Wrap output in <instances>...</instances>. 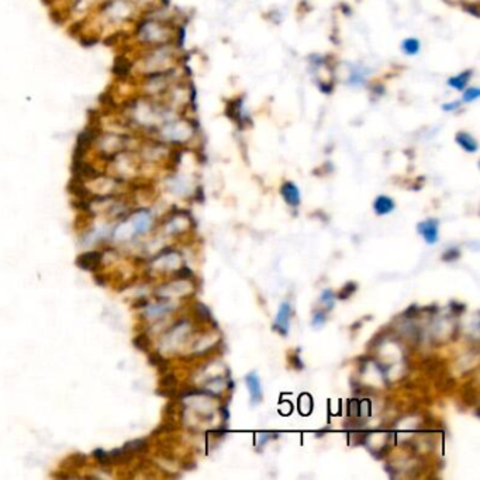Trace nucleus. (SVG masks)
<instances>
[{"label":"nucleus","instance_id":"nucleus-20","mask_svg":"<svg viewBox=\"0 0 480 480\" xmlns=\"http://www.w3.org/2000/svg\"><path fill=\"white\" fill-rule=\"evenodd\" d=\"M321 301L328 305V309H331L334 305V293L331 290H324L321 295Z\"/></svg>","mask_w":480,"mask_h":480},{"label":"nucleus","instance_id":"nucleus-16","mask_svg":"<svg viewBox=\"0 0 480 480\" xmlns=\"http://www.w3.org/2000/svg\"><path fill=\"white\" fill-rule=\"evenodd\" d=\"M355 292H356V284L352 283V282H349V283L345 286L344 289L341 290V293H339L338 297L341 299V300H347V299H349L351 296L354 295Z\"/></svg>","mask_w":480,"mask_h":480},{"label":"nucleus","instance_id":"nucleus-11","mask_svg":"<svg viewBox=\"0 0 480 480\" xmlns=\"http://www.w3.org/2000/svg\"><path fill=\"white\" fill-rule=\"evenodd\" d=\"M92 456H93V459H94V460L100 465V466L109 468V466L113 465L111 458H110V453L106 452L103 448H96V449L92 452Z\"/></svg>","mask_w":480,"mask_h":480},{"label":"nucleus","instance_id":"nucleus-22","mask_svg":"<svg viewBox=\"0 0 480 480\" xmlns=\"http://www.w3.org/2000/svg\"><path fill=\"white\" fill-rule=\"evenodd\" d=\"M196 309H197V314H199V316H202L203 318H210V311H208V309L206 307V305L197 304Z\"/></svg>","mask_w":480,"mask_h":480},{"label":"nucleus","instance_id":"nucleus-14","mask_svg":"<svg viewBox=\"0 0 480 480\" xmlns=\"http://www.w3.org/2000/svg\"><path fill=\"white\" fill-rule=\"evenodd\" d=\"M148 362L151 363L155 368H158L159 371H165L166 369V366H168V360L165 359L162 355H159L158 352H152V354H149L148 356Z\"/></svg>","mask_w":480,"mask_h":480},{"label":"nucleus","instance_id":"nucleus-12","mask_svg":"<svg viewBox=\"0 0 480 480\" xmlns=\"http://www.w3.org/2000/svg\"><path fill=\"white\" fill-rule=\"evenodd\" d=\"M470 78V72H462V73H459L458 76H453L451 78L448 83H449V86L453 87V89H456V90H464L465 86L468 85V81H469Z\"/></svg>","mask_w":480,"mask_h":480},{"label":"nucleus","instance_id":"nucleus-7","mask_svg":"<svg viewBox=\"0 0 480 480\" xmlns=\"http://www.w3.org/2000/svg\"><path fill=\"white\" fill-rule=\"evenodd\" d=\"M280 193H282V196H283L284 202L287 203L289 206H299L300 204V191L297 189V186L295 183H292V182H286L283 186H282V189H280Z\"/></svg>","mask_w":480,"mask_h":480},{"label":"nucleus","instance_id":"nucleus-15","mask_svg":"<svg viewBox=\"0 0 480 480\" xmlns=\"http://www.w3.org/2000/svg\"><path fill=\"white\" fill-rule=\"evenodd\" d=\"M132 344L136 347L137 349H140V351H148L149 348V338H148V335L145 334H138L137 337H134L132 339Z\"/></svg>","mask_w":480,"mask_h":480},{"label":"nucleus","instance_id":"nucleus-9","mask_svg":"<svg viewBox=\"0 0 480 480\" xmlns=\"http://www.w3.org/2000/svg\"><path fill=\"white\" fill-rule=\"evenodd\" d=\"M373 208L377 214H388L394 210V202L388 196H379L376 197V200L373 203Z\"/></svg>","mask_w":480,"mask_h":480},{"label":"nucleus","instance_id":"nucleus-10","mask_svg":"<svg viewBox=\"0 0 480 480\" xmlns=\"http://www.w3.org/2000/svg\"><path fill=\"white\" fill-rule=\"evenodd\" d=\"M123 449L134 456L136 453H142L147 451L148 442L147 439H142V438H140V439H132V441L126 442V444L123 445Z\"/></svg>","mask_w":480,"mask_h":480},{"label":"nucleus","instance_id":"nucleus-5","mask_svg":"<svg viewBox=\"0 0 480 480\" xmlns=\"http://www.w3.org/2000/svg\"><path fill=\"white\" fill-rule=\"evenodd\" d=\"M417 231L428 244H434L438 240V221L436 220H427L417 225Z\"/></svg>","mask_w":480,"mask_h":480},{"label":"nucleus","instance_id":"nucleus-6","mask_svg":"<svg viewBox=\"0 0 480 480\" xmlns=\"http://www.w3.org/2000/svg\"><path fill=\"white\" fill-rule=\"evenodd\" d=\"M246 386L249 390V396H251V401L254 404H258L262 400V386L261 380L255 372H252L249 375H246L245 377Z\"/></svg>","mask_w":480,"mask_h":480},{"label":"nucleus","instance_id":"nucleus-25","mask_svg":"<svg viewBox=\"0 0 480 480\" xmlns=\"http://www.w3.org/2000/svg\"><path fill=\"white\" fill-rule=\"evenodd\" d=\"M290 362H292V365L295 366L296 369H301V368H303V363H301V360H299L297 356H292Z\"/></svg>","mask_w":480,"mask_h":480},{"label":"nucleus","instance_id":"nucleus-24","mask_svg":"<svg viewBox=\"0 0 480 480\" xmlns=\"http://www.w3.org/2000/svg\"><path fill=\"white\" fill-rule=\"evenodd\" d=\"M459 106H460V104H459V102H452L451 104H445V106H444L442 109L447 110V111H452V110L458 109Z\"/></svg>","mask_w":480,"mask_h":480},{"label":"nucleus","instance_id":"nucleus-17","mask_svg":"<svg viewBox=\"0 0 480 480\" xmlns=\"http://www.w3.org/2000/svg\"><path fill=\"white\" fill-rule=\"evenodd\" d=\"M479 94H480V90L477 89V87H470V89H468V90H465L464 102H466V103L473 102V100H476V99L479 98Z\"/></svg>","mask_w":480,"mask_h":480},{"label":"nucleus","instance_id":"nucleus-1","mask_svg":"<svg viewBox=\"0 0 480 480\" xmlns=\"http://www.w3.org/2000/svg\"><path fill=\"white\" fill-rule=\"evenodd\" d=\"M128 37L134 40L142 48H151L161 44L169 43L170 30L166 23L158 20L148 11H144L141 16L132 23V30H130Z\"/></svg>","mask_w":480,"mask_h":480},{"label":"nucleus","instance_id":"nucleus-18","mask_svg":"<svg viewBox=\"0 0 480 480\" xmlns=\"http://www.w3.org/2000/svg\"><path fill=\"white\" fill-rule=\"evenodd\" d=\"M459 257H460V252H459V249H456V248H451V249H448V251L444 252V257H442V259L447 262H452V261H456Z\"/></svg>","mask_w":480,"mask_h":480},{"label":"nucleus","instance_id":"nucleus-13","mask_svg":"<svg viewBox=\"0 0 480 480\" xmlns=\"http://www.w3.org/2000/svg\"><path fill=\"white\" fill-rule=\"evenodd\" d=\"M421 48V44L420 41L417 39H407L404 40L403 44H401V49H403V52L406 55H417L420 52Z\"/></svg>","mask_w":480,"mask_h":480},{"label":"nucleus","instance_id":"nucleus-4","mask_svg":"<svg viewBox=\"0 0 480 480\" xmlns=\"http://www.w3.org/2000/svg\"><path fill=\"white\" fill-rule=\"evenodd\" d=\"M290 313H292V307L289 303H282L275 318V330H278L282 335H286L289 331Z\"/></svg>","mask_w":480,"mask_h":480},{"label":"nucleus","instance_id":"nucleus-8","mask_svg":"<svg viewBox=\"0 0 480 480\" xmlns=\"http://www.w3.org/2000/svg\"><path fill=\"white\" fill-rule=\"evenodd\" d=\"M456 142H458L460 148L466 151V152H476L477 151V141H476L473 137L468 134V132H458L456 134Z\"/></svg>","mask_w":480,"mask_h":480},{"label":"nucleus","instance_id":"nucleus-19","mask_svg":"<svg viewBox=\"0 0 480 480\" xmlns=\"http://www.w3.org/2000/svg\"><path fill=\"white\" fill-rule=\"evenodd\" d=\"M193 275L191 271L187 266H182L180 269H178L176 272H175V278L178 279V280H185V279H189Z\"/></svg>","mask_w":480,"mask_h":480},{"label":"nucleus","instance_id":"nucleus-2","mask_svg":"<svg viewBox=\"0 0 480 480\" xmlns=\"http://www.w3.org/2000/svg\"><path fill=\"white\" fill-rule=\"evenodd\" d=\"M174 60V52L169 44H161L157 47L145 48L142 55L131 64V72H137L140 76L158 73V72L170 71V62Z\"/></svg>","mask_w":480,"mask_h":480},{"label":"nucleus","instance_id":"nucleus-23","mask_svg":"<svg viewBox=\"0 0 480 480\" xmlns=\"http://www.w3.org/2000/svg\"><path fill=\"white\" fill-rule=\"evenodd\" d=\"M324 321H325V314H324V313H316V314H314V318H313V324H314V325H321V324H324Z\"/></svg>","mask_w":480,"mask_h":480},{"label":"nucleus","instance_id":"nucleus-21","mask_svg":"<svg viewBox=\"0 0 480 480\" xmlns=\"http://www.w3.org/2000/svg\"><path fill=\"white\" fill-rule=\"evenodd\" d=\"M161 385L166 389L174 388L175 385H176V377H175V375H170V373L169 375H165V376L161 379Z\"/></svg>","mask_w":480,"mask_h":480},{"label":"nucleus","instance_id":"nucleus-3","mask_svg":"<svg viewBox=\"0 0 480 480\" xmlns=\"http://www.w3.org/2000/svg\"><path fill=\"white\" fill-rule=\"evenodd\" d=\"M102 259H103V254L100 251H89L78 257L76 265L85 271L94 272L102 265Z\"/></svg>","mask_w":480,"mask_h":480}]
</instances>
